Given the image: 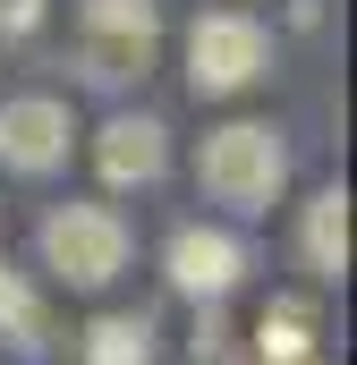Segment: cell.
<instances>
[{
    "instance_id": "6",
    "label": "cell",
    "mask_w": 357,
    "mask_h": 365,
    "mask_svg": "<svg viewBox=\"0 0 357 365\" xmlns=\"http://www.w3.org/2000/svg\"><path fill=\"white\" fill-rule=\"evenodd\" d=\"M162 264H171V289H178V297H230V289L247 280V247H238L230 230H204V221H196V230L171 238Z\"/></svg>"
},
{
    "instance_id": "5",
    "label": "cell",
    "mask_w": 357,
    "mask_h": 365,
    "mask_svg": "<svg viewBox=\"0 0 357 365\" xmlns=\"http://www.w3.org/2000/svg\"><path fill=\"white\" fill-rule=\"evenodd\" d=\"M69 136H77L69 102H51V93H17V102H0V170H17V179L60 170V162H69Z\"/></svg>"
},
{
    "instance_id": "7",
    "label": "cell",
    "mask_w": 357,
    "mask_h": 365,
    "mask_svg": "<svg viewBox=\"0 0 357 365\" xmlns=\"http://www.w3.org/2000/svg\"><path fill=\"white\" fill-rule=\"evenodd\" d=\"M94 162H102V179L111 187H154L171 170V145H162V119H111L102 128V145H94Z\"/></svg>"
},
{
    "instance_id": "11",
    "label": "cell",
    "mask_w": 357,
    "mask_h": 365,
    "mask_svg": "<svg viewBox=\"0 0 357 365\" xmlns=\"http://www.w3.org/2000/svg\"><path fill=\"white\" fill-rule=\"evenodd\" d=\"M0 331H9L17 349H43V306H34V289L17 272H0Z\"/></svg>"
},
{
    "instance_id": "3",
    "label": "cell",
    "mask_w": 357,
    "mask_h": 365,
    "mask_svg": "<svg viewBox=\"0 0 357 365\" xmlns=\"http://www.w3.org/2000/svg\"><path fill=\"white\" fill-rule=\"evenodd\" d=\"M43 264L69 289H111V280L128 272V221L111 204H60L43 221Z\"/></svg>"
},
{
    "instance_id": "10",
    "label": "cell",
    "mask_w": 357,
    "mask_h": 365,
    "mask_svg": "<svg viewBox=\"0 0 357 365\" xmlns=\"http://www.w3.org/2000/svg\"><path fill=\"white\" fill-rule=\"evenodd\" d=\"M306 306H264V323H256V349H264V365H306Z\"/></svg>"
},
{
    "instance_id": "2",
    "label": "cell",
    "mask_w": 357,
    "mask_h": 365,
    "mask_svg": "<svg viewBox=\"0 0 357 365\" xmlns=\"http://www.w3.org/2000/svg\"><path fill=\"white\" fill-rule=\"evenodd\" d=\"M264 68H272V34L247 17V9H204V17L187 26V86L204 93V102L247 93Z\"/></svg>"
},
{
    "instance_id": "1",
    "label": "cell",
    "mask_w": 357,
    "mask_h": 365,
    "mask_svg": "<svg viewBox=\"0 0 357 365\" xmlns=\"http://www.w3.org/2000/svg\"><path fill=\"white\" fill-rule=\"evenodd\" d=\"M196 187H204L213 204H230V212H264L272 195L289 187V145H281V128H264V119L204 128V145H196Z\"/></svg>"
},
{
    "instance_id": "12",
    "label": "cell",
    "mask_w": 357,
    "mask_h": 365,
    "mask_svg": "<svg viewBox=\"0 0 357 365\" xmlns=\"http://www.w3.org/2000/svg\"><path fill=\"white\" fill-rule=\"evenodd\" d=\"M43 26V0H0V34H34Z\"/></svg>"
},
{
    "instance_id": "4",
    "label": "cell",
    "mask_w": 357,
    "mask_h": 365,
    "mask_svg": "<svg viewBox=\"0 0 357 365\" xmlns=\"http://www.w3.org/2000/svg\"><path fill=\"white\" fill-rule=\"evenodd\" d=\"M154 43H162L154 0H86L77 9V60H86V77H102V86L145 77L154 68Z\"/></svg>"
},
{
    "instance_id": "9",
    "label": "cell",
    "mask_w": 357,
    "mask_h": 365,
    "mask_svg": "<svg viewBox=\"0 0 357 365\" xmlns=\"http://www.w3.org/2000/svg\"><path fill=\"white\" fill-rule=\"evenodd\" d=\"M86 365H154V323L145 314H102L86 331Z\"/></svg>"
},
{
    "instance_id": "8",
    "label": "cell",
    "mask_w": 357,
    "mask_h": 365,
    "mask_svg": "<svg viewBox=\"0 0 357 365\" xmlns=\"http://www.w3.org/2000/svg\"><path fill=\"white\" fill-rule=\"evenodd\" d=\"M298 238H306V272H315V280H341V272H349V195L323 187V195L306 204V230H298Z\"/></svg>"
}]
</instances>
